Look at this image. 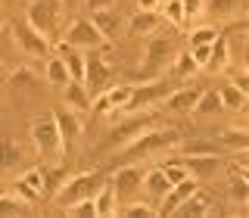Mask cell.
<instances>
[{
  "instance_id": "obj_1",
  "label": "cell",
  "mask_w": 249,
  "mask_h": 218,
  "mask_svg": "<svg viewBox=\"0 0 249 218\" xmlns=\"http://www.w3.org/2000/svg\"><path fill=\"white\" fill-rule=\"evenodd\" d=\"M178 128H146L143 134H137L134 140H128V144H122V150L112 156V165H131V162L137 159H146V156L159 153V150H168V146H178Z\"/></svg>"
},
{
  "instance_id": "obj_2",
  "label": "cell",
  "mask_w": 249,
  "mask_h": 218,
  "mask_svg": "<svg viewBox=\"0 0 249 218\" xmlns=\"http://www.w3.org/2000/svg\"><path fill=\"white\" fill-rule=\"evenodd\" d=\"M178 53V41L171 31H153L146 37V50L143 59H140V81H150V78H159V72L175 59Z\"/></svg>"
},
{
  "instance_id": "obj_3",
  "label": "cell",
  "mask_w": 249,
  "mask_h": 218,
  "mask_svg": "<svg viewBox=\"0 0 249 218\" xmlns=\"http://www.w3.org/2000/svg\"><path fill=\"white\" fill-rule=\"evenodd\" d=\"M103 181H106L103 171H84V175H75V178H69V181L59 184V190L53 193V200L66 209V206H72V202H78V200L97 197V190L103 187Z\"/></svg>"
},
{
  "instance_id": "obj_4",
  "label": "cell",
  "mask_w": 249,
  "mask_h": 218,
  "mask_svg": "<svg viewBox=\"0 0 249 218\" xmlns=\"http://www.w3.org/2000/svg\"><path fill=\"white\" fill-rule=\"evenodd\" d=\"M59 19H62L59 0H31L25 10V22L31 28H37L41 35H53L59 28Z\"/></svg>"
},
{
  "instance_id": "obj_5",
  "label": "cell",
  "mask_w": 249,
  "mask_h": 218,
  "mask_svg": "<svg viewBox=\"0 0 249 218\" xmlns=\"http://www.w3.org/2000/svg\"><path fill=\"white\" fill-rule=\"evenodd\" d=\"M10 37L16 41L19 50L28 53V56H37V59L50 56V41H47V35H41L37 28H31L28 22H10Z\"/></svg>"
},
{
  "instance_id": "obj_6",
  "label": "cell",
  "mask_w": 249,
  "mask_h": 218,
  "mask_svg": "<svg viewBox=\"0 0 249 218\" xmlns=\"http://www.w3.org/2000/svg\"><path fill=\"white\" fill-rule=\"evenodd\" d=\"M171 91V84L165 78H150V81H140V84H131V100L124 106V112H137V109H146L159 100H165Z\"/></svg>"
},
{
  "instance_id": "obj_7",
  "label": "cell",
  "mask_w": 249,
  "mask_h": 218,
  "mask_svg": "<svg viewBox=\"0 0 249 218\" xmlns=\"http://www.w3.org/2000/svg\"><path fill=\"white\" fill-rule=\"evenodd\" d=\"M28 134H31V144L41 156H56L59 150V128H56V119L53 115H41L28 125Z\"/></svg>"
},
{
  "instance_id": "obj_8",
  "label": "cell",
  "mask_w": 249,
  "mask_h": 218,
  "mask_svg": "<svg viewBox=\"0 0 249 218\" xmlns=\"http://www.w3.org/2000/svg\"><path fill=\"white\" fill-rule=\"evenodd\" d=\"M156 125V115L153 112H143V109H137V115H131V112H124L119 125L112 128V134H109V140H112L115 146H122V144H128V140H134L137 134H143L146 128H153Z\"/></svg>"
},
{
  "instance_id": "obj_9",
  "label": "cell",
  "mask_w": 249,
  "mask_h": 218,
  "mask_svg": "<svg viewBox=\"0 0 249 218\" xmlns=\"http://www.w3.org/2000/svg\"><path fill=\"white\" fill-rule=\"evenodd\" d=\"M53 119H56V128H59V150H62V156H72L78 137H81L78 112H75V109H69V106H62L59 112H53Z\"/></svg>"
},
{
  "instance_id": "obj_10",
  "label": "cell",
  "mask_w": 249,
  "mask_h": 218,
  "mask_svg": "<svg viewBox=\"0 0 249 218\" xmlns=\"http://www.w3.org/2000/svg\"><path fill=\"white\" fill-rule=\"evenodd\" d=\"M109 75H112V69H109V62L100 56V53H90V56H84V91L93 93L97 97L100 91H106L109 84Z\"/></svg>"
},
{
  "instance_id": "obj_11",
  "label": "cell",
  "mask_w": 249,
  "mask_h": 218,
  "mask_svg": "<svg viewBox=\"0 0 249 218\" xmlns=\"http://www.w3.org/2000/svg\"><path fill=\"white\" fill-rule=\"evenodd\" d=\"M62 41H69L72 47H81L84 50V47H100L106 41V35L93 25L90 19H75L72 25L66 28V37H62Z\"/></svg>"
},
{
  "instance_id": "obj_12",
  "label": "cell",
  "mask_w": 249,
  "mask_h": 218,
  "mask_svg": "<svg viewBox=\"0 0 249 218\" xmlns=\"http://www.w3.org/2000/svg\"><path fill=\"white\" fill-rule=\"evenodd\" d=\"M112 187H115L119 197H131V193H137L143 187V171L134 168V165H119L112 175Z\"/></svg>"
},
{
  "instance_id": "obj_13",
  "label": "cell",
  "mask_w": 249,
  "mask_h": 218,
  "mask_svg": "<svg viewBox=\"0 0 249 218\" xmlns=\"http://www.w3.org/2000/svg\"><path fill=\"white\" fill-rule=\"evenodd\" d=\"M196 187H199V184H196V181H193V178H190V175H187V178H184V181H178V184H171V187H168V190H165V197H162V206H159V212H162V215H171V212H175V209H178V206H181V202H184L187 197H190V193H193V190H196Z\"/></svg>"
},
{
  "instance_id": "obj_14",
  "label": "cell",
  "mask_w": 249,
  "mask_h": 218,
  "mask_svg": "<svg viewBox=\"0 0 249 218\" xmlns=\"http://www.w3.org/2000/svg\"><path fill=\"white\" fill-rule=\"evenodd\" d=\"M56 56L66 62L72 81H84V53H81V47H72L69 41H59L56 44Z\"/></svg>"
},
{
  "instance_id": "obj_15",
  "label": "cell",
  "mask_w": 249,
  "mask_h": 218,
  "mask_svg": "<svg viewBox=\"0 0 249 218\" xmlns=\"http://www.w3.org/2000/svg\"><path fill=\"white\" fill-rule=\"evenodd\" d=\"M228 62H231V41L218 35L215 41H212V50H209V59H206V66H202V69H206L209 75H218V72L228 69Z\"/></svg>"
},
{
  "instance_id": "obj_16",
  "label": "cell",
  "mask_w": 249,
  "mask_h": 218,
  "mask_svg": "<svg viewBox=\"0 0 249 218\" xmlns=\"http://www.w3.org/2000/svg\"><path fill=\"white\" fill-rule=\"evenodd\" d=\"M209 212H212V200H209L206 193H202L199 187H196V190H193L190 197H187V200H184V202H181V206H178L171 215H181V218H196V215H209Z\"/></svg>"
},
{
  "instance_id": "obj_17",
  "label": "cell",
  "mask_w": 249,
  "mask_h": 218,
  "mask_svg": "<svg viewBox=\"0 0 249 218\" xmlns=\"http://www.w3.org/2000/svg\"><path fill=\"white\" fill-rule=\"evenodd\" d=\"M181 165L187 168V175H212L221 165L218 153H206V156H181Z\"/></svg>"
},
{
  "instance_id": "obj_18",
  "label": "cell",
  "mask_w": 249,
  "mask_h": 218,
  "mask_svg": "<svg viewBox=\"0 0 249 218\" xmlns=\"http://www.w3.org/2000/svg\"><path fill=\"white\" fill-rule=\"evenodd\" d=\"M62 100H66V106L75 109V112H88L90 109V93L84 91L81 81H69L66 91H62Z\"/></svg>"
},
{
  "instance_id": "obj_19",
  "label": "cell",
  "mask_w": 249,
  "mask_h": 218,
  "mask_svg": "<svg viewBox=\"0 0 249 218\" xmlns=\"http://www.w3.org/2000/svg\"><path fill=\"white\" fill-rule=\"evenodd\" d=\"M22 165V150L10 134H0V171H13Z\"/></svg>"
},
{
  "instance_id": "obj_20",
  "label": "cell",
  "mask_w": 249,
  "mask_h": 218,
  "mask_svg": "<svg viewBox=\"0 0 249 218\" xmlns=\"http://www.w3.org/2000/svg\"><path fill=\"white\" fill-rule=\"evenodd\" d=\"M218 144H221L224 150L246 153L249 150V131L246 128H224V131H218Z\"/></svg>"
},
{
  "instance_id": "obj_21",
  "label": "cell",
  "mask_w": 249,
  "mask_h": 218,
  "mask_svg": "<svg viewBox=\"0 0 249 218\" xmlns=\"http://www.w3.org/2000/svg\"><path fill=\"white\" fill-rule=\"evenodd\" d=\"M93 206H97V215H115V209H119V193H115L112 181H103V187H100L97 197H93Z\"/></svg>"
},
{
  "instance_id": "obj_22",
  "label": "cell",
  "mask_w": 249,
  "mask_h": 218,
  "mask_svg": "<svg viewBox=\"0 0 249 218\" xmlns=\"http://www.w3.org/2000/svg\"><path fill=\"white\" fill-rule=\"evenodd\" d=\"M153 31H159V16H156V10H140L134 19H131V35L137 37H150Z\"/></svg>"
},
{
  "instance_id": "obj_23",
  "label": "cell",
  "mask_w": 249,
  "mask_h": 218,
  "mask_svg": "<svg viewBox=\"0 0 249 218\" xmlns=\"http://www.w3.org/2000/svg\"><path fill=\"white\" fill-rule=\"evenodd\" d=\"M218 91V97H221V106L224 109H233V112H240V109L246 106V93L237 88L233 81H224L221 88H215Z\"/></svg>"
},
{
  "instance_id": "obj_24",
  "label": "cell",
  "mask_w": 249,
  "mask_h": 218,
  "mask_svg": "<svg viewBox=\"0 0 249 218\" xmlns=\"http://www.w3.org/2000/svg\"><path fill=\"white\" fill-rule=\"evenodd\" d=\"M196 100H199V91H178V93H171L168 97V109L171 112H178V115H190L193 112V106H196Z\"/></svg>"
},
{
  "instance_id": "obj_25",
  "label": "cell",
  "mask_w": 249,
  "mask_h": 218,
  "mask_svg": "<svg viewBox=\"0 0 249 218\" xmlns=\"http://www.w3.org/2000/svg\"><path fill=\"white\" fill-rule=\"evenodd\" d=\"M218 112H224L218 91H215V88L202 91V93H199V100H196V106H193V115H218Z\"/></svg>"
},
{
  "instance_id": "obj_26",
  "label": "cell",
  "mask_w": 249,
  "mask_h": 218,
  "mask_svg": "<svg viewBox=\"0 0 249 218\" xmlns=\"http://www.w3.org/2000/svg\"><path fill=\"white\" fill-rule=\"evenodd\" d=\"M196 72H199V66H196V59L190 56V50H184V53H175V66H171V78H175V81L193 78Z\"/></svg>"
},
{
  "instance_id": "obj_27",
  "label": "cell",
  "mask_w": 249,
  "mask_h": 218,
  "mask_svg": "<svg viewBox=\"0 0 249 218\" xmlns=\"http://www.w3.org/2000/svg\"><path fill=\"white\" fill-rule=\"evenodd\" d=\"M10 84L13 91H37L41 88V81H37V75L31 72V69H25V66H19V69H13L10 72Z\"/></svg>"
},
{
  "instance_id": "obj_28",
  "label": "cell",
  "mask_w": 249,
  "mask_h": 218,
  "mask_svg": "<svg viewBox=\"0 0 249 218\" xmlns=\"http://www.w3.org/2000/svg\"><path fill=\"white\" fill-rule=\"evenodd\" d=\"M202 10L209 13V19L224 22V19H231V16L240 10V0H209V3H202Z\"/></svg>"
},
{
  "instance_id": "obj_29",
  "label": "cell",
  "mask_w": 249,
  "mask_h": 218,
  "mask_svg": "<svg viewBox=\"0 0 249 218\" xmlns=\"http://www.w3.org/2000/svg\"><path fill=\"white\" fill-rule=\"evenodd\" d=\"M31 212V202L22 200V197H0V215L3 218H19V215H28Z\"/></svg>"
},
{
  "instance_id": "obj_30",
  "label": "cell",
  "mask_w": 249,
  "mask_h": 218,
  "mask_svg": "<svg viewBox=\"0 0 249 218\" xmlns=\"http://www.w3.org/2000/svg\"><path fill=\"white\" fill-rule=\"evenodd\" d=\"M90 22H93V25H97L100 31H103L106 37H112L115 31H119V22H122V19H119V13H115L112 6H109V10H97Z\"/></svg>"
},
{
  "instance_id": "obj_31",
  "label": "cell",
  "mask_w": 249,
  "mask_h": 218,
  "mask_svg": "<svg viewBox=\"0 0 249 218\" xmlns=\"http://www.w3.org/2000/svg\"><path fill=\"white\" fill-rule=\"evenodd\" d=\"M47 81L50 84H59V88H66L72 78H69V69H66V62H62L59 56H47Z\"/></svg>"
},
{
  "instance_id": "obj_32",
  "label": "cell",
  "mask_w": 249,
  "mask_h": 218,
  "mask_svg": "<svg viewBox=\"0 0 249 218\" xmlns=\"http://www.w3.org/2000/svg\"><path fill=\"white\" fill-rule=\"evenodd\" d=\"M143 187L153 193V197H159V200H162V197H165V190H168L171 184H168V178L162 175L159 168H156V171H143Z\"/></svg>"
},
{
  "instance_id": "obj_33",
  "label": "cell",
  "mask_w": 249,
  "mask_h": 218,
  "mask_svg": "<svg viewBox=\"0 0 249 218\" xmlns=\"http://www.w3.org/2000/svg\"><path fill=\"white\" fill-rule=\"evenodd\" d=\"M41 181H44V193H56L59 190V184H62V168L59 165H53V168H41Z\"/></svg>"
},
{
  "instance_id": "obj_34",
  "label": "cell",
  "mask_w": 249,
  "mask_h": 218,
  "mask_svg": "<svg viewBox=\"0 0 249 218\" xmlns=\"http://www.w3.org/2000/svg\"><path fill=\"white\" fill-rule=\"evenodd\" d=\"M106 97H109V103H112V109H122L124 112V106H128V100H131V84H119V88L106 91Z\"/></svg>"
},
{
  "instance_id": "obj_35",
  "label": "cell",
  "mask_w": 249,
  "mask_h": 218,
  "mask_svg": "<svg viewBox=\"0 0 249 218\" xmlns=\"http://www.w3.org/2000/svg\"><path fill=\"white\" fill-rule=\"evenodd\" d=\"M231 190H233V200H237V202H246L249 200V181H246V175L231 171Z\"/></svg>"
},
{
  "instance_id": "obj_36",
  "label": "cell",
  "mask_w": 249,
  "mask_h": 218,
  "mask_svg": "<svg viewBox=\"0 0 249 218\" xmlns=\"http://www.w3.org/2000/svg\"><path fill=\"white\" fill-rule=\"evenodd\" d=\"M159 171L168 178V184H178V181H184V178H187V168L181 165V159H178V162H171V159H168V162H162Z\"/></svg>"
},
{
  "instance_id": "obj_37",
  "label": "cell",
  "mask_w": 249,
  "mask_h": 218,
  "mask_svg": "<svg viewBox=\"0 0 249 218\" xmlns=\"http://www.w3.org/2000/svg\"><path fill=\"white\" fill-rule=\"evenodd\" d=\"M215 37H218V28H215V25H199V28L190 31V47H196V44H212Z\"/></svg>"
},
{
  "instance_id": "obj_38",
  "label": "cell",
  "mask_w": 249,
  "mask_h": 218,
  "mask_svg": "<svg viewBox=\"0 0 249 218\" xmlns=\"http://www.w3.org/2000/svg\"><path fill=\"white\" fill-rule=\"evenodd\" d=\"M66 212H69V215H78V218H90V215H97L93 197H88V200H78V202H72V206H66Z\"/></svg>"
},
{
  "instance_id": "obj_39",
  "label": "cell",
  "mask_w": 249,
  "mask_h": 218,
  "mask_svg": "<svg viewBox=\"0 0 249 218\" xmlns=\"http://www.w3.org/2000/svg\"><path fill=\"white\" fill-rule=\"evenodd\" d=\"M206 153H218L209 140H190V144H181V156H206Z\"/></svg>"
},
{
  "instance_id": "obj_40",
  "label": "cell",
  "mask_w": 249,
  "mask_h": 218,
  "mask_svg": "<svg viewBox=\"0 0 249 218\" xmlns=\"http://www.w3.org/2000/svg\"><path fill=\"white\" fill-rule=\"evenodd\" d=\"M165 19L171 22V25H184V6H181V0H168L165 3Z\"/></svg>"
},
{
  "instance_id": "obj_41",
  "label": "cell",
  "mask_w": 249,
  "mask_h": 218,
  "mask_svg": "<svg viewBox=\"0 0 249 218\" xmlns=\"http://www.w3.org/2000/svg\"><path fill=\"white\" fill-rule=\"evenodd\" d=\"M124 215L128 218H153L156 209L150 206V202H131V206H124Z\"/></svg>"
},
{
  "instance_id": "obj_42",
  "label": "cell",
  "mask_w": 249,
  "mask_h": 218,
  "mask_svg": "<svg viewBox=\"0 0 249 218\" xmlns=\"http://www.w3.org/2000/svg\"><path fill=\"white\" fill-rule=\"evenodd\" d=\"M90 109H93L97 115H109V109H112V103H109L106 91H100V93H97V100H90Z\"/></svg>"
},
{
  "instance_id": "obj_43",
  "label": "cell",
  "mask_w": 249,
  "mask_h": 218,
  "mask_svg": "<svg viewBox=\"0 0 249 218\" xmlns=\"http://www.w3.org/2000/svg\"><path fill=\"white\" fill-rule=\"evenodd\" d=\"M13 190H16V197H22V200H28V202H35L37 197H41V193H37L35 187H28L25 181H16V184H13Z\"/></svg>"
},
{
  "instance_id": "obj_44",
  "label": "cell",
  "mask_w": 249,
  "mask_h": 218,
  "mask_svg": "<svg viewBox=\"0 0 249 218\" xmlns=\"http://www.w3.org/2000/svg\"><path fill=\"white\" fill-rule=\"evenodd\" d=\"M28 187H35L37 193H44V181H41V168H31V171H25V178H22Z\"/></svg>"
},
{
  "instance_id": "obj_45",
  "label": "cell",
  "mask_w": 249,
  "mask_h": 218,
  "mask_svg": "<svg viewBox=\"0 0 249 218\" xmlns=\"http://www.w3.org/2000/svg\"><path fill=\"white\" fill-rule=\"evenodd\" d=\"M202 3H206V0H181V6H184V19H193V16H199Z\"/></svg>"
},
{
  "instance_id": "obj_46",
  "label": "cell",
  "mask_w": 249,
  "mask_h": 218,
  "mask_svg": "<svg viewBox=\"0 0 249 218\" xmlns=\"http://www.w3.org/2000/svg\"><path fill=\"white\" fill-rule=\"evenodd\" d=\"M84 3H88V10H90V13H97V10H109L115 0H84Z\"/></svg>"
},
{
  "instance_id": "obj_47",
  "label": "cell",
  "mask_w": 249,
  "mask_h": 218,
  "mask_svg": "<svg viewBox=\"0 0 249 218\" xmlns=\"http://www.w3.org/2000/svg\"><path fill=\"white\" fill-rule=\"evenodd\" d=\"M6 41H10V25L0 31V59H3V53H6Z\"/></svg>"
},
{
  "instance_id": "obj_48",
  "label": "cell",
  "mask_w": 249,
  "mask_h": 218,
  "mask_svg": "<svg viewBox=\"0 0 249 218\" xmlns=\"http://www.w3.org/2000/svg\"><path fill=\"white\" fill-rule=\"evenodd\" d=\"M231 81H233V84H237V88H240V91H243V93H249V81H246V75H233V78H231Z\"/></svg>"
},
{
  "instance_id": "obj_49",
  "label": "cell",
  "mask_w": 249,
  "mask_h": 218,
  "mask_svg": "<svg viewBox=\"0 0 249 218\" xmlns=\"http://www.w3.org/2000/svg\"><path fill=\"white\" fill-rule=\"evenodd\" d=\"M137 6H140V10H156V6H159V0H137Z\"/></svg>"
},
{
  "instance_id": "obj_50",
  "label": "cell",
  "mask_w": 249,
  "mask_h": 218,
  "mask_svg": "<svg viewBox=\"0 0 249 218\" xmlns=\"http://www.w3.org/2000/svg\"><path fill=\"white\" fill-rule=\"evenodd\" d=\"M6 25H10V22H6V13H3V10H0V31H3Z\"/></svg>"
},
{
  "instance_id": "obj_51",
  "label": "cell",
  "mask_w": 249,
  "mask_h": 218,
  "mask_svg": "<svg viewBox=\"0 0 249 218\" xmlns=\"http://www.w3.org/2000/svg\"><path fill=\"white\" fill-rule=\"evenodd\" d=\"M59 3H62V6H69V10H72V6L78 3V0H59Z\"/></svg>"
}]
</instances>
